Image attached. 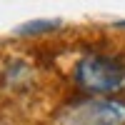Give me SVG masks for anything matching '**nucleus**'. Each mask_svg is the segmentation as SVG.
<instances>
[{
  "label": "nucleus",
  "instance_id": "f257e3e1",
  "mask_svg": "<svg viewBox=\"0 0 125 125\" xmlns=\"http://www.w3.org/2000/svg\"><path fill=\"white\" fill-rule=\"evenodd\" d=\"M75 85L95 98H113L125 90V62L110 55L90 53L75 62Z\"/></svg>",
  "mask_w": 125,
  "mask_h": 125
},
{
  "label": "nucleus",
  "instance_id": "f03ea898",
  "mask_svg": "<svg viewBox=\"0 0 125 125\" xmlns=\"http://www.w3.org/2000/svg\"><path fill=\"white\" fill-rule=\"evenodd\" d=\"M58 125H125V100L90 95L70 103L58 113Z\"/></svg>",
  "mask_w": 125,
  "mask_h": 125
},
{
  "label": "nucleus",
  "instance_id": "7ed1b4c3",
  "mask_svg": "<svg viewBox=\"0 0 125 125\" xmlns=\"http://www.w3.org/2000/svg\"><path fill=\"white\" fill-rule=\"evenodd\" d=\"M58 28V20H35V23H25L18 28V35H30V33H45V30Z\"/></svg>",
  "mask_w": 125,
  "mask_h": 125
}]
</instances>
